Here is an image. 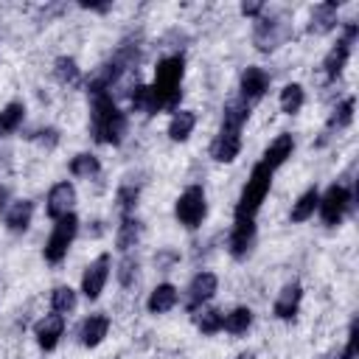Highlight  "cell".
Wrapping results in <instances>:
<instances>
[{
	"label": "cell",
	"instance_id": "d6986e66",
	"mask_svg": "<svg viewBox=\"0 0 359 359\" xmlns=\"http://www.w3.org/2000/svg\"><path fill=\"white\" fill-rule=\"evenodd\" d=\"M31 216H34V202L20 199V202H14V205L6 210V227L14 230V233H22V230L31 224Z\"/></svg>",
	"mask_w": 359,
	"mask_h": 359
},
{
	"label": "cell",
	"instance_id": "7402d4cb",
	"mask_svg": "<svg viewBox=\"0 0 359 359\" xmlns=\"http://www.w3.org/2000/svg\"><path fill=\"white\" fill-rule=\"evenodd\" d=\"M334 22H337V3H320V6H314V11H311V25H309V31L325 34V31L334 28Z\"/></svg>",
	"mask_w": 359,
	"mask_h": 359
},
{
	"label": "cell",
	"instance_id": "e0dca14e",
	"mask_svg": "<svg viewBox=\"0 0 359 359\" xmlns=\"http://www.w3.org/2000/svg\"><path fill=\"white\" fill-rule=\"evenodd\" d=\"M107 331H109V317L107 314H93V317H87L84 323H81V345H87V348H95V345H101V339L107 337Z\"/></svg>",
	"mask_w": 359,
	"mask_h": 359
},
{
	"label": "cell",
	"instance_id": "836d02e7",
	"mask_svg": "<svg viewBox=\"0 0 359 359\" xmlns=\"http://www.w3.org/2000/svg\"><path fill=\"white\" fill-rule=\"evenodd\" d=\"M135 205H137V188L135 185H121L118 188V210L123 216H129L135 210Z\"/></svg>",
	"mask_w": 359,
	"mask_h": 359
},
{
	"label": "cell",
	"instance_id": "f1b7e54d",
	"mask_svg": "<svg viewBox=\"0 0 359 359\" xmlns=\"http://www.w3.org/2000/svg\"><path fill=\"white\" fill-rule=\"evenodd\" d=\"M53 76L62 81V84H79V65H76V59H70V56H59L56 62H53Z\"/></svg>",
	"mask_w": 359,
	"mask_h": 359
},
{
	"label": "cell",
	"instance_id": "83f0119b",
	"mask_svg": "<svg viewBox=\"0 0 359 359\" xmlns=\"http://www.w3.org/2000/svg\"><path fill=\"white\" fill-rule=\"evenodd\" d=\"M98 171H101V163H98V157H93V154H76V157L70 160V174H73V177L90 180V177H95Z\"/></svg>",
	"mask_w": 359,
	"mask_h": 359
},
{
	"label": "cell",
	"instance_id": "484cf974",
	"mask_svg": "<svg viewBox=\"0 0 359 359\" xmlns=\"http://www.w3.org/2000/svg\"><path fill=\"white\" fill-rule=\"evenodd\" d=\"M25 118V107L20 101H11L0 109V135H11Z\"/></svg>",
	"mask_w": 359,
	"mask_h": 359
},
{
	"label": "cell",
	"instance_id": "ac0fdd59",
	"mask_svg": "<svg viewBox=\"0 0 359 359\" xmlns=\"http://www.w3.org/2000/svg\"><path fill=\"white\" fill-rule=\"evenodd\" d=\"M149 311L151 314H165V311H171L174 306H177V289L171 286V283H160V286H154L151 289V294H149Z\"/></svg>",
	"mask_w": 359,
	"mask_h": 359
},
{
	"label": "cell",
	"instance_id": "6da1fadb",
	"mask_svg": "<svg viewBox=\"0 0 359 359\" xmlns=\"http://www.w3.org/2000/svg\"><path fill=\"white\" fill-rule=\"evenodd\" d=\"M126 135V115L115 107L109 93L93 95V137L98 143L118 146Z\"/></svg>",
	"mask_w": 359,
	"mask_h": 359
},
{
	"label": "cell",
	"instance_id": "44dd1931",
	"mask_svg": "<svg viewBox=\"0 0 359 359\" xmlns=\"http://www.w3.org/2000/svg\"><path fill=\"white\" fill-rule=\"evenodd\" d=\"M132 109H137V112H143V115H154L157 109H163V104H160L154 87L137 84L135 93H132Z\"/></svg>",
	"mask_w": 359,
	"mask_h": 359
},
{
	"label": "cell",
	"instance_id": "1f68e13d",
	"mask_svg": "<svg viewBox=\"0 0 359 359\" xmlns=\"http://www.w3.org/2000/svg\"><path fill=\"white\" fill-rule=\"evenodd\" d=\"M222 323H224V314H222L219 309H202V311L196 314V328H199L202 334H216V331H222Z\"/></svg>",
	"mask_w": 359,
	"mask_h": 359
},
{
	"label": "cell",
	"instance_id": "74e56055",
	"mask_svg": "<svg viewBox=\"0 0 359 359\" xmlns=\"http://www.w3.org/2000/svg\"><path fill=\"white\" fill-rule=\"evenodd\" d=\"M3 196H6V191H3V185H0V202H3Z\"/></svg>",
	"mask_w": 359,
	"mask_h": 359
},
{
	"label": "cell",
	"instance_id": "5bb4252c",
	"mask_svg": "<svg viewBox=\"0 0 359 359\" xmlns=\"http://www.w3.org/2000/svg\"><path fill=\"white\" fill-rule=\"evenodd\" d=\"M241 98L250 104V101H258L264 93H266V87H269V79H266V73L261 70V67H247L244 73H241Z\"/></svg>",
	"mask_w": 359,
	"mask_h": 359
},
{
	"label": "cell",
	"instance_id": "9a60e30c",
	"mask_svg": "<svg viewBox=\"0 0 359 359\" xmlns=\"http://www.w3.org/2000/svg\"><path fill=\"white\" fill-rule=\"evenodd\" d=\"M292 151H294V140H292V135H278V137L266 146L261 163H264L269 171H275L278 165H283V163L292 157Z\"/></svg>",
	"mask_w": 359,
	"mask_h": 359
},
{
	"label": "cell",
	"instance_id": "3957f363",
	"mask_svg": "<svg viewBox=\"0 0 359 359\" xmlns=\"http://www.w3.org/2000/svg\"><path fill=\"white\" fill-rule=\"evenodd\" d=\"M269 185H272V171H269L264 163H258V165L252 168L250 180H247V185H244L241 196H238L236 219H255V213H258L261 202H264V199H266V194H269Z\"/></svg>",
	"mask_w": 359,
	"mask_h": 359
},
{
	"label": "cell",
	"instance_id": "ffe728a7",
	"mask_svg": "<svg viewBox=\"0 0 359 359\" xmlns=\"http://www.w3.org/2000/svg\"><path fill=\"white\" fill-rule=\"evenodd\" d=\"M194 126H196V115L191 109H177L171 115V121H168V137L182 143V140H188V135L194 132Z\"/></svg>",
	"mask_w": 359,
	"mask_h": 359
},
{
	"label": "cell",
	"instance_id": "7a4b0ae2",
	"mask_svg": "<svg viewBox=\"0 0 359 359\" xmlns=\"http://www.w3.org/2000/svg\"><path fill=\"white\" fill-rule=\"evenodd\" d=\"M182 73H185V59L182 56H168L154 67V84L151 87H154L163 109H174L177 112V101L182 95V90H180Z\"/></svg>",
	"mask_w": 359,
	"mask_h": 359
},
{
	"label": "cell",
	"instance_id": "277c9868",
	"mask_svg": "<svg viewBox=\"0 0 359 359\" xmlns=\"http://www.w3.org/2000/svg\"><path fill=\"white\" fill-rule=\"evenodd\" d=\"M205 213H208V199H205V191H202L199 185L185 188V191L180 194L177 205H174V216H177V222L194 230V227H199V224H202Z\"/></svg>",
	"mask_w": 359,
	"mask_h": 359
},
{
	"label": "cell",
	"instance_id": "30bf717a",
	"mask_svg": "<svg viewBox=\"0 0 359 359\" xmlns=\"http://www.w3.org/2000/svg\"><path fill=\"white\" fill-rule=\"evenodd\" d=\"M73 205H76V188L70 182H56L48 194L45 210H48L50 219H62V216L73 213Z\"/></svg>",
	"mask_w": 359,
	"mask_h": 359
},
{
	"label": "cell",
	"instance_id": "d4e9b609",
	"mask_svg": "<svg viewBox=\"0 0 359 359\" xmlns=\"http://www.w3.org/2000/svg\"><path fill=\"white\" fill-rule=\"evenodd\" d=\"M137 238H140V222L137 219H132V216H123V222H121V227H118V236H115V244H118V250H132L135 244H137Z\"/></svg>",
	"mask_w": 359,
	"mask_h": 359
},
{
	"label": "cell",
	"instance_id": "f546056e",
	"mask_svg": "<svg viewBox=\"0 0 359 359\" xmlns=\"http://www.w3.org/2000/svg\"><path fill=\"white\" fill-rule=\"evenodd\" d=\"M303 87L300 84H286L283 90H280V109L286 112V115H294L300 107H303Z\"/></svg>",
	"mask_w": 359,
	"mask_h": 359
},
{
	"label": "cell",
	"instance_id": "9c48e42d",
	"mask_svg": "<svg viewBox=\"0 0 359 359\" xmlns=\"http://www.w3.org/2000/svg\"><path fill=\"white\" fill-rule=\"evenodd\" d=\"M238 151H241V129H227V126H222L219 135H216L213 143H210V157L219 160V163H230V160L238 157Z\"/></svg>",
	"mask_w": 359,
	"mask_h": 359
},
{
	"label": "cell",
	"instance_id": "cb8c5ba5",
	"mask_svg": "<svg viewBox=\"0 0 359 359\" xmlns=\"http://www.w3.org/2000/svg\"><path fill=\"white\" fill-rule=\"evenodd\" d=\"M317 202H320V194H317V188H309V191H303V194L297 196V202L292 205V213H289V219H292V222H306L309 216H314V210H317Z\"/></svg>",
	"mask_w": 359,
	"mask_h": 359
},
{
	"label": "cell",
	"instance_id": "e575fe53",
	"mask_svg": "<svg viewBox=\"0 0 359 359\" xmlns=\"http://www.w3.org/2000/svg\"><path fill=\"white\" fill-rule=\"evenodd\" d=\"M135 278H137V261L126 255V258L118 264V280H121L123 286H132V283H135Z\"/></svg>",
	"mask_w": 359,
	"mask_h": 359
},
{
	"label": "cell",
	"instance_id": "52a82bcc",
	"mask_svg": "<svg viewBox=\"0 0 359 359\" xmlns=\"http://www.w3.org/2000/svg\"><path fill=\"white\" fill-rule=\"evenodd\" d=\"M109 266H112L109 255L101 252V255L84 269V275H81V292H84V297L95 300V297L104 292V283H107V278H109Z\"/></svg>",
	"mask_w": 359,
	"mask_h": 359
},
{
	"label": "cell",
	"instance_id": "d590c367",
	"mask_svg": "<svg viewBox=\"0 0 359 359\" xmlns=\"http://www.w3.org/2000/svg\"><path fill=\"white\" fill-rule=\"evenodd\" d=\"M356 342H359V331H356V323H353L351 331H348V345L339 353V359H356Z\"/></svg>",
	"mask_w": 359,
	"mask_h": 359
},
{
	"label": "cell",
	"instance_id": "8d00e7d4",
	"mask_svg": "<svg viewBox=\"0 0 359 359\" xmlns=\"http://www.w3.org/2000/svg\"><path fill=\"white\" fill-rule=\"evenodd\" d=\"M261 8H264V3H241V14L244 17H255Z\"/></svg>",
	"mask_w": 359,
	"mask_h": 359
},
{
	"label": "cell",
	"instance_id": "d6a6232c",
	"mask_svg": "<svg viewBox=\"0 0 359 359\" xmlns=\"http://www.w3.org/2000/svg\"><path fill=\"white\" fill-rule=\"evenodd\" d=\"M351 121H353V98H345V101L334 109V115H331L328 126H331V129H334V126H337V129H342V126H348Z\"/></svg>",
	"mask_w": 359,
	"mask_h": 359
},
{
	"label": "cell",
	"instance_id": "4316f807",
	"mask_svg": "<svg viewBox=\"0 0 359 359\" xmlns=\"http://www.w3.org/2000/svg\"><path fill=\"white\" fill-rule=\"evenodd\" d=\"M252 325V311L247 309V306H238V309H233L227 317H224V323H222V328L224 331H230V334H244L247 328Z\"/></svg>",
	"mask_w": 359,
	"mask_h": 359
},
{
	"label": "cell",
	"instance_id": "8fae6325",
	"mask_svg": "<svg viewBox=\"0 0 359 359\" xmlns=\"http://www.w3.org/2000/svg\"><path fill=\"white\" fill-rule=\"evenodd\" d=\"M62 331H65V317H62V314H45V317L36 323V328H34L36 345H39L42 351H53L56 342H59V337H62Z\"/></svg>",
	"mask_w": 359,
	"mask_h": 359
},
{
	"label": "cell",
	"instance_id": "f35d334b",
	"mask_svg": "<svg viewBox=\"0 0 359 359\" xmlns=\"http://www.w3.org/2000/svg\"><path fill=\"white\" fill-rule=\"evenodd\" d=\"M238 359H252V356H250V353H241V356H238Z\"/></svg>",
	"mask_w": 359,
	"mask_h": 359
},
{
	"label": "cell",
	"instance_id": "4dcf8cb0",
	"mask_svg": "<svg viewBox=\"0 0 359 359\" xmlns=\"http://www.w3.org/2000/svg\"><path fill=\"white\" fill-rule=\"evenodd\" d=\"M50 303H53L56 314H70L76 309V292L70 286H56L50 294Z\"/></svg>",
	"mask_w": 359,
	"mask_h": 359
},
{
	"label": "cell",
	"instance_id": "4fadbf2b",
	"mask_svg": "<svg viewBox=\"0 0 359 359\" xmlns=\"http://www.w3.org/2000/svg\"><path fill=\"white\" fill-rule=\"evenodd\" d=\"M255 238V222L252 219H236V227L230 233V252L233 258H244Z\"/></svg>",
	"mask_w": 359,
	"mask_h": 359
},
{
	"label": "cell",
	"instance_id": "5b68a950",
	"mask_svg": "<svg viewBox=\"0 0 359 359\" xmlns=\"http://www.w3.org/2000/svg\"><path fill=\"white\" fill-rule=\"evenodd\" d=\"M76 230H79V219H76L73 213L56 219L53 233H50V238L45 241V261H48V264H59V261L67 255V247L73 244Z\"/></svg>",
	"mask_w": 359,
	"mask_h": 359
},
{
	"label": "cell",
	"instance_id": "8992f818",
	"mask_svg": "<svg viewBox=\"0 0 359 359\" xmlns=\"http://www.w3.org/2000/svg\"><path fill=\"white\" fill-rule=\"evenodd\" d=\"M351 199H353V196L348 194L345 185H331V188L320 196V202H317L323 222H325V224H339L342 216H345V210L351 208Z\"/></svg>",
	"mask_w": 359,
	"mask_h": 359
},
{
	"label": "cell",
	"instance_id": "603a6c76",
	"mask_svg": "<svg viewBox=\"0 0 359 359\" xmlns=\"http://www.w3.org/2000/svg\"><path fill=\"white\" fill-rule=\"evenodd\" d=\"M250 118V104L244 98H230L224 104V118H222V126L227 129H241V123Z\"/></svg>",
	"mask_w": 359,
	"mask_h": 359
},
{
	"label": "cell",
	"instance_id": "7c38bea8",
	"mask_svg": "<svg viewBox=\"0 0 359 359\" xmlns=\"http://www.w3.org/2000/svg\"><path fill=\"white\" fill-rule=\"evenodd\" d=\"M216 286H219V280H216L213 272H199V275L191 280V286H188V309L194 311V309H199L205 300H210L213 292H216Z\"/></svg>",
	"mask_w": 359,
	"mask_h": 359
},
{
	"label": "cell",
	"instance_id": "2e32d148",
	"mask_svg": "<svg viewBox=\"0 0 359 359\" xmlns=\"http://www.w3.org/2000/svg\"><path fill=\"white\" fill-rule=\"evenodd\" d=\"M300 297H303L300 283H286L280 289V294L275 297V314L280 320H292L297 314V309H300Z\"/></svg>",
	"mask_w": 359,
	"mask_h": 359
},
{
	"label": "cell",
	"instance_id": "ba28073f",
	"mask_svg": "<svg viewBox=\"0 0 359 359\" xmlns=\"http://www.w3.org/2000/svg\"><path fill=\"white\" fill-rule=\"evenodd\" d=\"M353 39H356V22H348L345 36L331 48V53H328V56H325V62H323V67H325V73H328L331 79L342 73V67H345V62H348V56H351Z\"/></svg>",
	"mask_w": 359,
	"mask_h": 359
}]
</instances>
